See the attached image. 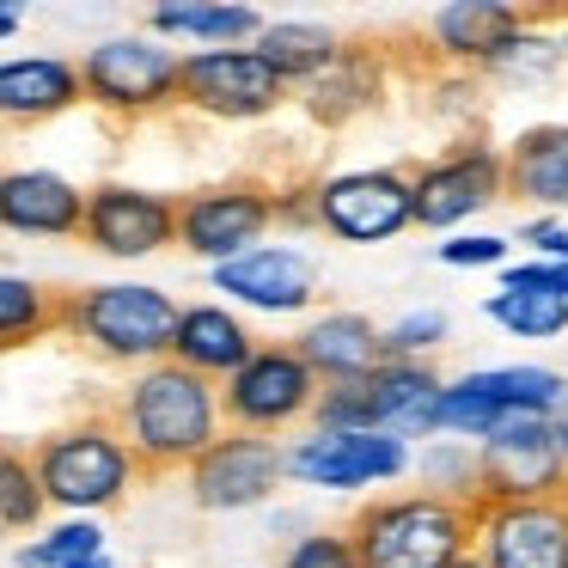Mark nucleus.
Instances as JSON below:
<instances>
[{"label": "nucleus", "mask_w": 568, "mask_h": 568, "mask_svg": "<svg viewBox=\"0 0 568 568\" xmlns=\"http://www.w3.org/2000/svg\"><path fill=\"white\" fill-rule=\"evenodd\" d=\"M294 92L275 80V68L257 50H184L178 62V111L209 123H263Z\"/></svg>", "instance_id": "8"}, {"label": "nucleus", "mask_w": 568, "mask_h": 568, "mask_svg": "<svg viewBox=\"0 0 568 568\" xmlns=\"http://www.w3.org/2000/svg\"><path fill=\"white\" fill-rule=\"evenodd\" d=\"M312 226L343 245H385L409 233V172L404 165H361V172L312 178Z\"/></svg>", "instance_id": "10"}, {"label": "nucleus", "mask_w": 568, "mask_h": 568, "mask_svg": "<svg viewBox=\"0 0 568 568\" xmlns=\"http://www.w3.org/2000/svg\"><path fill=\"white\" fill-rule=\"evenodd\" d=\"M172 324L178 300L153 282H99L62 294V331L74 336L87 355L111 361V367H153L172 355Z\"/></svg>", "instance_id": "4"}, {"label": "nucleus", "mask_w": 568, "mask_h": 568, "mask_svg": "<svg viewBox=\"0 0 568 568\" xmlns=\"http://www.w3.org/2000/svg\"><path fill=\"white\" fill-rule=\"evenodd\" d=\"M80 104V68L74 55H0V129H38Z\"/></svg>", "instance_id": "19"}, {"label": "nucleus", "mask_w": 568, "mask_h": 568, "mask_svg": "<svg viewBox=\"0 0 568 568\" xmlns=\"http://www.w3.org/2000/svg\"><path fill=\"white\" fill-rule=\"evenodd\" d=\"M287 440H263V434L226 428L196 465L184 470L190 501L202 514H251V507L275 501V489L287 483Z\"/></svg>", "instance_id": "14"}, {"label": "nucleus", "mask_w": 568, "mask_h": 568, "mask_svg": "<svg viewBox=\"0 0 568 568\" xmlns=\"http://www.w3.org/2000/svg\"><path fill=\"white\" fill-rule=\"evenodd\" d=\"M550 495H568V465L556 453L550 416H507L477 440V507L550 501Z\"/></svg>", "instance_id": "11"}, {"label": "nucleus", "mask_w": 568, "mask_h": 568, "mask_svg": "<svg viewBox=\"0 0 568 568\" xmlns=\"http://www.w3.org/2000/svg\"><path fill=\"white\" fill-rule=\"evenodd\" d=\"M312 397H318V379L294 355V343H257L245 355V367L221 379V416L239 434L282 440V434L312 422Z\"/></svg>", "instance_id": "6"}, {"label": "nucleus", "mask_w": 568, "mask_h": 568, "mask_svg": "<svg viewBox=\"0 0 568 568\" xmlns=\"http://www.w3.org/2000/svg\"><path fill=\"white\" fill-rule=\"evenodd\" d=\"M519 26H526V7H507V0H446L440 13H428L422 31H428L440 68L477 74V68L489 62Z\"/></svg>", "instance_id": "22"}, {"label": "nucleus", "mask_w": 568, "mask_h": 568, "mask_svg": "<svg viewBox=\"0 0 568 568\" xmlns=\"http://www.w3.org/2000/svg\"><path fill=\"white\" fill-rule=\"evenodd\" d=\"M87 190L50 165H13L0 172V233L13 239H80Z\"/></svg>", "instance_id": "18"}, {"label": "nucleus", "mask_w": 568, "mask_h": 568, "mask_svg": "<svg viewBox=\"0 0 568 568\" xmlns=\"http://www.w3.org/2000/svg\"><path fill=\"white\" fill-rule=\"evenodd\" d=\"M251 50H257L263 62L275 68V80L294 92V87L318 80L324 68L336 62L343 38H336L331 26H318V19H263V31L251 38Z\"/></svg>", "instance_id": "27"}, {"label": "nucleus", "mask_w": 568, "mask_h": 568, "mask_svg": "<svg viewBox=\"0 0 568 568\" xmlns=\"http://www.w3.org/2000/svg\"><path fill=\"white\" fill-rule=\"evenodd\" d=\"M434 257L446 263V270H507V239L495 233H453L434 245Z\"/></svg>", "instance_id": "38"}, {"label": "nucleus", "mask_w": 568, "mask_h": 568, "mask_svg": "<svg viewBox=\"0 0 568 568\" xmlns=\"http://www.w3.org/2000/svg\"><path fill=\"white\" fill-rule=\"evenodd\" d=\"M80 239H87L99 257L116 263H141V257H160V251L178 245V196L148 184H104L87 190V209H80Z\"/></svg>", "instance_id": "12"}, {"label": "nucleus", "mask_w": 568, "mask_h": 568, "mask_svg": "<svg viewBox=\"0 0 568 568\" xmlns=\"http://www.w3.org/2000/svg\"><path fill=\"white\" fill-rule=\"evenodd\" d=\"M409 440L397 434H318L306 428L300 440H287V483L300 489H324V495H348V489H379V483L409 477Z\"/></svg>", "instance_id": "13"}, {"label": "nucleus", "mask_w": 568, "mask_h": 568, "mask_svg": "<svg viewBox=\"0 0 568 568\" xmlns=\"http://www.w3.org/2000/svg\"><path fill=\"white\" fill-rule=\"evenodd\" d=\"M275 226V184L270 178H221L178 196V251L196 263H233L263 245Z\"/></svg>", "instance_id": "7"}, {"label": "nucleus", "mask_w": 568, "mask_h": 568, "mask_svg": "<svg viewBox=\"0 0 568 568\" xmlns=\"http://www.w3.org/2000/svg\"><path fill=\"white\" fill-rule=\"evenodd\" d=\"M104 550H111V531L99 519H55L31 544H19L13 568H68V562H87V556H104Z\"/></svg>", "instance_id": "31"}, {"label": "nucleus", "mask_w": 568, "mask_h": 568, "mask_svg": "<svg viewBox=\"0 0 568 568\" xmlns=\"http://www.w3.org/2000/svg\"><path fill=\"white\" fill-rule=\"evenodd\" d=\"M343 538L355 544L361 568H458L477 544V507L428 489L373 495L348 514Z\"/></svg>", "instance_id": "2"}, {"label": "nucleus", "mask_w": 568, "mask_h": 568, "mask_svg": "<svg viewBox=\"0 0 568 568\" xmlns=\"http://www.w3.org/2000/svg\"><path fill=\"white\" fill-rule=\"evenodd\" d=\"M458 568H483V562H477V556H470V562H458Z\"/></svg>", "instance_id": "45"}, {"label": "nucleus", "mask_w": 568, "mask_h": 568, "mask_svg": "<svg viewBox=\"0 0 568 568\" xmlns=\"http://www.w3.org/2000/svg\"><path fill=\"white\" fill-rule=\"evenodd\" d=\"M43 519H50V501L38 489L31 453L0 440V531H38Z\"/></svg>", "instance_id": "32"}, {"label": "nucleus", "mask_w": 568, "mask_h": 568, "mask_svg": "<svg viewBox=\"0 0 568 568\" xmlns=\"http://www.w3.org/2000/svg\"><path fill=\"white\" fill-rule=\"evenodd\" d=\"M257 31L263 13L239 0H160L148 13V38L190 43V50H245Z\"/></svg>", "instance_id": "25"}, {"label": "nucleus", "mask_w": 568, "mask_h": 568, "mask_svg": "<svg viewBox=\"0 0 568 568\" xmlns=\"http://www.w3.org/2000/svg\"><path fill=\"white\" fill-rule=\"evenodd\" d=\"M501 196H507L501 148H489L483 135H465V141H453L440 160L409 172V226L453 239L470 214L495 209Z\"/></svg>", "instance_id": "9"}, {"label": "nucleus", "mask_w": 568, "mask_h": 568, "mask_svg": "<svg viewBox=\"0 0 568 568\" xmlns=\"http://www.w3.org/2000/svg\"><path fill=\"white\" fill-rule=\"evenodd\" d=\"M19 26H26V13H19V7H7V0H0V43H7V38H19Z\"/></svg>", "instance_id": "42"}, {"label": "nucleus", "mask_w": 568, "mask_h": 568, "mask_svg": "<svg viewBox=\"0 0 568 568\" xmlns=\"http://www.w3.org/2000/svg\"><path fill=\"white\" fill-rule=\"evenodd\" d=\"M550 434H556V453H562V465H568V397H562V409L550 416Z\"/></svg>", "instance_id": "41"}, {"label": "nucleus", "mask_w": 568, "mask_h": 568, "mask_svg": "<svg viewBox=\"0 0 568 568\" xmlns=\"http://www.w3.org/2000/svg\"><path fill=\"white\" fill-rule=\"evenodd\" d=\"M68 568H116V556L104 550V556H87V562H68Z\"/></svg>", "instance_id": "44"}, {"label": "nucleus", "mask_w": 568, "mask_h": 568, "mask_svg": "<svg viewBox=\"0 0 568 568\" xmlns=\"http://www.w3.org/2000/svg\"><path fill=\"white\" fill-rule=\"evenodd\" d=\"M446 331H453V318H446L440 306H416V312H404L397 324L379 331V355L385 361H428L434 348L446 343Z\"/></svg>", "instance_id": "34"}, {"label": "nucleus", "mask_w": 568, "mask_h": 568, "mask_svg": "<svg viewBox=\"0 0 568 568\" xmlns=\"http://www.w3.org/2000/svg\"><path fill=\"white\" fill-rule=\"evenodd\" d=\"M275 568H361V562H355V544L343 538V526H331V531H300V538H287Z\"/></svg>", "instance_id": "36"}, {"label": "nucleus", "mask_w": 568, "mask_h": 568, "mask_svg": "<svg viewBox=\"0 0 568 568\" xmlns=\"http://www.w3.org/2000/svg\"><path fill=\"white\" fill-rule=\"evenodd\" d=\"M538 275H544V287H556L568 300V263H538Z\"/></svg>", "instance_id": "40"}, {"label": "nucleus", "mask_w": 568, "mask_h": 568, "mask_svg": "<svg viewBox=\"0 0 568 568\" xmlns=\"http://www.w3.org/2000/svg\"><path fill=\"white\" fill-rule=\"evenodd\" d=\"M111 422H116V434H123V446L135 453L141 477L190 470L226 434L221 385L184 373L178 361H153V367L129 373V385L111 404Z\"/></svg>", "instance_id": "1"}, {"label": "nucleus", "mask_w": 568, "mask_h": 568, "mask_svg": "<svg viewBox=\"0 0 568 568\" xmlns=\"http://www.w3.org/2000/svg\"><path fill=\"white\" fill-rule=\"evenodd\" d=\"M556 50H562V74H568V19H556Z\"/></svg>", "instance_id": "43"}, {"label": "nucleus", "mask_w": 568, "mask_h": 568, "mask_svg": "<svg viewBox=\"0 0 568 568\" xmlns=\"http://www.w3.org/2000/svg\"><path fill=\"white\" fill-rule=\"evenodd\" d=\"M214 294H226L233 306L263 312V318H300L318 306V263L300 245H251L245 257L214 263Z\"/></svg>", "instance_id": "15"}, {"label": "nucleus", "mask_w": 568, "mask_h": 568, "mask_svg": "<svg viewBox=\"0 0 568 568\" xmlns=\"http://www.w3.org/2000/svg\"><path fill=\"white\" fill-rule=\"evenodd\" d=\"M440 99H428V111H434V123H453V129H465V123H477L483 116V80L477 74H458V68H440Z\"/></svg>", "instance_id": "37"}, {"label": "nucleus", "mask_w": 568, "mask_h": 568, "mask_svg": "<svg viewBox=\"0 0 568 568\" xmlns=\"http://www.w3.org/2000/svg\"><path fill=\"white\" fill-rule=\"evenodd\" d=\"M483 318L495 331L519 336V343H550V336L568 331V300L556 287H544L538 263H507L501 270V287L483 300Z\"/></svg>", "instance_id": "26"}, {"label": "nucleus", "mask_w": 568, "mask_h": 568, "mask_svg": "<svg viewBox=\"0 0 568 568\" xmlns=\"http://www.w3.org/2000/svg\"><path fill=\"white\" fill-rule=\"evenodd\" d=\"M178 62L184 50L148 38V31H116L80 55V104L116 116V123H148L178 111Z\"/></svg>", "instance_id": "5"}, {"label": "nucleus", "mask_w": 568, "mask_h": 568, "mask_svg": "<svg viewBox=\"0 0 568 568\" xmlns=\"http://www.w3.org/2000/svg\"><path fill=\"white\" fill-rule=\"evenodd\" d=\"M501 178H507V196L531 202L538 214H562L568 209V123L519 129V141L501 148Z\"/></svg>", "instance_id": "24"}, {"label": "nucleus", "mask_w": 568, "mask_h": 568, "mask_svg": "<svg viewBox=\"0 0 568 568\" xmlns=\"http://www.w3.org/2000/svg\"><path fill=\"white\" fill-rule=\"evenodd\" d=\"M477 80H501V87H550L562 80V50H556V19L544 13H526V26L477 68Z\"/></svg>", "instance_id": "28"}, {"label": "nucleus", "mask_w": 568, "mask_h": 568, "mask_svg": "<svg viewBox=\"0 0 568 568\" xmlns=\"http://www.w3.org/2000/svg\"><path fill=\"white\" fill-rule=\"evenodd\" d=\"M409 470H422V489L446 495V501L477 507V446L470 440H422V458H409Z\"/></svg>", "instance_id": "33"}, {"label": "nucleus", "mask_w": 568, "mask_h": 568, "mask_svg": "<svg viewBox=\"0 0 568 568\" xmlns=\"http://www.w3.org/2000/svg\"><path fill=\"white\" fill-rule=\"evenodd\" d=\"M470 556L483 568H568V495L477 507Z\"/></svg>", "instance_id": "16"}, {"label": "nucleus", "mask_w": 568, "mask_h": 568, "mask_svg": "<svg viewBox=\"0 0 568 568\" xmlns=\"http://www.w3.org/2000/svg\"><path fill=\"white\" fill-rule=\"evenodd\" d=\"M519 245L538 251V263H568V226L556 221V214H531V221L519 226Z\"/></svg>", "instance_id": "39"}, {"label": "nucleus", "mask_w": 568, "mask_h": 568, "mask_svg": "<svg viewBox=\"0 0 568 568\" xmlns=\"http://www.w3.org/2000/svg\"><path fill=\"white\" fill-rule=\"evenodd\" d=\"M62 331V294L19 270H0V355L31 348Z\"/></svg>", "instance_id": "29"}, {"label": "nucleus", "mask_w": 568, "mask_h": 568, "mask_svg": "<svg viewBox=\"0 0 568 568\" xmlns=\"http://www.w3.org/2000/svg\"><path fill=\"white\" fill-rule=\"evenodd\" d=\"M470 385H477L483 397H489L501 416H556L562 409V397H568V379L556 367H477V373H465Z\"/></svg>", "instance_id": "30"}, {"label": "nucleus", "mask_w": 568, "mask_h": 568, "mask_svg": "<svg viewBox=\"0 0 568 568\" xmlns=\"http://www.w3.org/2000/svg\"><path fill=\"white\" fill-rule=\"evenodd\" d=\"M312 428H318V434H379V428H373L367 379H355V385H318V397H312Z\"/></svg>", "instance_id": "35"}, {"label": "nucleus", "mask_w": 568, "mask_h": 568, "mask_svg": "<svg viewBox=\"0 0 568 568\" xmlns=\"http://www.w3.org/2000/svg\"><path fill=\"white\" fill-rule=\"evenodd\" d=\"M440 367L434 361H379L367 373L373 428L397 440H434V404H440Z\"/></svg>", "instance_id": "23"}, {"label": "nucleus", "mask_w": 568, "mask_h": 568, "mask_svg": "<svg viewBox=\"0 0 568 568\" xmlns=\"http://www.w3.org/2000/svg\"><path fill=\"white\" fill-rule=\"evenodd\" d=\"M294 355L318 385H355L379 367V324L367 312H312L294 336Z\"/></svg>", "instance_id": "21"}, {"label": "nucleus", "mask_w": 568, "mask_h": 568, "mask_svg": "<svg viewBox=\"0 0 568 568\" xmlns=\"http://www.w3.org/2000/svg\"><path fill=\"white\" fill-rule=\"evenodd\" d=\"M385 87H392V55H385L379 43H343L336 62L324 68L318 80L294 87V99L318 129H348V123L379 111Z\"/></svg>", "instance_id": "17"}, {"label": "nucleus", "mask_w": 568, "mask_h": 568, "mask_svg": "<svg viewBox=\"0 0 568 568\" xmlns=\"http://www.w3.org/2000/svg\"><path fill=\"white\" fill-rule=\"evenodd\" d=\"M31 470H38L43 501L62 519H99L111 507H123L141 483L135 453L123 446L111 409H87V416L50 428L31 446Z\"/></svg>", "instance_id": "3"}, {"label": "nucleus", "mask_w": 568, "mask_h": 568, "mask_svg": "<svg viewBox=\"0 0 568 568\" xmlns=\"http://www.w3.org/2000/svg\"><path fill=\"white\" fill-rule=\"evenodd\" d=\"M251 348H257V336H251V324L239 318L233 306H221V300H196V306H178L172 355H165V361H178L184 373L221 385L226 373L245 367Z\"/></svg>", "instance_id": "20"}]
</instances>
